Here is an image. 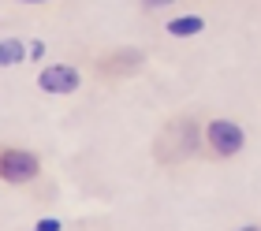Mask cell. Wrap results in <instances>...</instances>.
<instances>
[{
    "label": "cell",
    "instance_id": "6da1fadb",
    "mask_svg": "<svg viewBox=\"0 0 261 231\" xmlns=\"http://www.w3.org/2000/svg\"><path fill=\"white\" fill-rule=\"evenodd\" d=\"M201 127H205V119H198L194 112L172 116L153 135V145H149L153 161L161 168H179L187 161H194V157H201Z\"/></svg>",
    "mask_w": 261,
    "mask_h": 231
},
{
    "label": "cell",
    "instance_id": "7a4b0ae2",
    "mask_svg": "<svg viewBox=\"0 0 261 231\" xmlns=\"http://www.w3.org/2000/svg\"><path fill=\"white\" fill-rule=\"evenodd\" d=\"M243 149H246V131L235 119H224V116L205 119V127H201V157L205 161L224 164V161H235Z\"/></svg>",
    "mask_w": 261,
    "mask_h": 231
},
{
    "label": "cell",
    "instance_id": "3957f363",
    "mask_svg": "<svg viewBox=\"0 0 261 231\" xmlns=\"http://www.w3.org/2000/svg\"><path fill=\"white\" fill-rule=\"evenodd\" d=\"M41 153L27 149V145L0 142V183L4 187H30L41 179Z\"/></svg>",
    "mask_w": 261,
    "mask_h": 231
},
{
    "label": "cell",
    "instance_id": "277c9868",
    "mask_svg": "<svg viewBox=\"0 0 261 231\" xmlns=\"http://www.w3.org/2000/svg\"><path fill=\"white\" fill-rule=\"evenodd\" d=\"M142 67H146V53L135 45H116V48H105V53L93 56V75L105 79V82L135 79Z\"/></svg>",
    "mask_w": 261,
    "mask_h": 231
},
{
    "label": "cell",
    "instance_id": "5b68a950",
    "mask_svg": "<svg viewBox=\"0 0 261 231\" xmlns=\"http://www.w3.org/2000/svg\"><path fill=\"white\" fill-rule=\"evenodd\" d=\"M34 82H38V90L49 93V97H71L82 86V71L75 64H49V67H41V75Z\"/></svg>",
    "mask_w": 261,
    "mask_h": 231
},
{
    "label": "cell",
    "instance_id": "8992f818",
    "mask_svg": "<svg viewBox=\"0 0 261 231\" xmlns=\"http://www.w3.org/2000/svg\"><path fill=\"white\" fill-rule=\"evenodd\" d=\"M205 30V19L201 15H175V19H168L164 22V34H168V38H198V34Z\"/></svg>",
    "mask_w": 261,
    "mask_h": 231
},
{
    "label": "cell",
    "instance_id": "52a82bcc",
    "mask_svg": "<svg viewBox=\"0 0 261 231\" xmlns=\"http://www.w3.org/2000/svg\"><path fill=\"white\" fill-rule=\"evenodd\" d=\"M30 56V45L19 38H0V67H15Z\"/></svg>",
    "mask_w": 261,
    "mask_h": 231
},
{
    "label": "cell",
    "instance_id": "ba28073f",
    "mask_svg": "<svg viewBox=\"0 0 261 231\" xmlns=\"http://www.w3.org/2000/svg\"><path fill=\"white\" fill-rule=\"evenodd\" d=\"M142 11H164V8H172L175 0H138Z\"/></svg>",
    "mask_w": 261,
    "mask_h": 231
},
{
    "label": "cell",
    "instance_id": "9c48e42d",
    "mask_svg": "<svg viewBox=\"0 0 261 231\" xmlns=\"http://www.w3.org/2000/svg\"><path fill=\"white\" fill-rule=\"evenodd\" d=\"M30 56L41 60V56H45V41H30Z\"/></svg>",
    "mask_w": 261,
    "mask_h": 231
},
{
    "label": "cell",
    "instance_id": "30bf717a",
    "mask_svg": "<svg viewBox=\"0 0 261 231\" xmlns=\"http://www.w3.org/2000/svg\"><path fill=\"white\" fill-rule=\"evenodd\" d=\"M19 4H49V0H19Z\"/></svg>",
    "mask_w": 261,
    "mask_h": 231
}]
</instances>
